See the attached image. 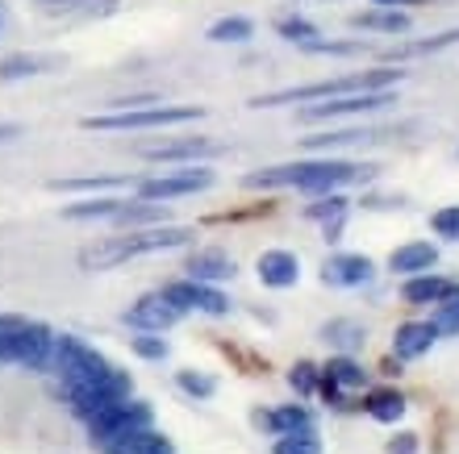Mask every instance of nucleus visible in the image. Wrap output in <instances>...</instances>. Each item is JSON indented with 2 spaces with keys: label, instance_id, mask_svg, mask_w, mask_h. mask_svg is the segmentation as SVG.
Wrapping results in <instances>:
<instances>
[{
  "label": "nucleus",
  "instance_id": "nucleus-1",
  "mask_svg": "<svg viewBox=\"0 0 459 454\" xmlns=\"http://www.w3.org/2000/svg\"><path fill=\"white\" fill-rule=\"evenodd\" d=\"M196 234L188 226H151V229H130L121 238H100L92 246L80 251V267L84 271H109L130 259H143V254H159V251H176V246H188Z\"/></svg>",
  "mask_w": 459,
  "mask_h": 454
},
{
  "label": "nucleus",
  "instance_id": "nucleus-2",
  "mask_svg": "<svg viewBox=\"0 0 459 454\" xmlns=\"http://www.w3.org/2000/svg\"><path fill=\"white\" fill-rule=\"evenodd\" d=\"M372 167H359V163H347V158H305V163H284V167H267L247 176V188H297L309 192V196H326V192H339L342 184L359 180Z\"/></svg>",
  "mask_w": 459,
  "mask_h": 454
},
{
  "label": "nucleus",
  "instance_id": "nucleus-3",
  "mask_svg": "<svg viewBox=\"0 0 459 454\" xmlns=\"http://www.w3.org/2000/svg\"><path fill=\"white\" fill-rule=\"evenodd\" d=\"M405 80L401 67H372V72H355L339 75V80H322V84H305V88H280V92L255 96V108H276V105H309V100H334V96L351 92H393Z\"/></svg>",
  "mask_w": 459,
  "mask_h": 454
},
{
  "label": "nucleus",
  "instance_id": "nucleus-4",
  "mask_svg": "<svg viewBox=\"0 0 459 454\" xmlns=\"http://www.w3.org/2000/svg\"><path fill=\"white\" fill-rule=\"evenodd\" d=\"M205 108L201 105H151V108H117V113H97L84 117V130H100V133H130V130H168V125H188L201 121Z\"/></svg>",
  "mask_w": 459,
  "mask_h": 454
},
{
  "label": "nucleus",
  "instance_id": "nucleus-5",
  "mask_svg": "<svg viewBox=\"0 0 459 454\" xmlns=\"http://www.w3.org/2000/svg\"><path fill=\"white\" fill-rule=\"evenodd\" d=\"M63 392H67V405H72L75 417L92 421V417H100L109 405H117V400H130L134 380H130V371L113 367L109 375H100V380H92V383H72V388H63Z\"/></svg>",
  "mask_w": 459,
  "mask_h": 454
},
{
  "label": "nucleus",
  "instance_id": "nucleus-6",
  "mask_svg": "<svg viewBox=\"0 0 459 454\" xmlns=\"http://www.w3.org/2000/svg\"><path fill=\"white\" fill-rule=\"evenodd\" d=\"M50 367L59 371L63 388H72V383H92V380H100V375H109L113 363L105 359L97 347L80 342L75 334H59V342H55V363H50Z\"/></svg>",
  "mask_w": 459,
  "mask_h": 454
},
{
  "label": "nucleus",
  "instance_id": "nucleus-7",
  "mask_svg": "<svg viewBox=\"0 0 459 454\" xmlns=\"http://www.w3.org/2000/svg\"><path fill=\"white\" fill-rule=\"evenodd\" d=\"M146 425H155V408L146 405V400H117V405H109L100 417L88 421V433H92V442L105 450V446L121 442V438H130V433L146 430Z\"/></svg>",
  "mask_w": 459,
  "mask_h": 454
},
{
  "label": "nucleus",
  "instance_id": "nucleus-8",
  "mask_svg": "<svg viewBox=\"0 0 459 454\" xmlns=\"http://www.w3.org/2000/svg\"><path fill=\"white\" fill-rule=\"evenodd\" d=\"M213 171L193 163V167H180V171H159V176H146V180L134 184V192L143 201H155V204H168V201H180V196H196V192L213 188Z\"/></svg>",
  "mask_w": 459,
  "mask_h": 454
},
{
  "label": "nucleus",
  "instance_id": "nucleus-9",
  "mask_svg": "<svg viewBox=\"0 0 459 454\" xmlns=\"http://www.w3.org/2000/svg\"><path fill=\"white\" fill-rule=\"evenodd\" d=\"M180 317H184V309H176V304L163 296V287L138 296L130 309H126V325H130L134 334H168L171 325H180Z\"/></svg>",
  "mask_w": 459,
  "mask_h": 454
},
{
  "label": "nucleus",
  "instance_id": "nucleus-10",
  "mask_svg": "<svg viewBox=\"0 0 459 454\" xmlns=\"http://www.w3.org/2000/svg\"><path fill=\"white\" fill-rule=\"evenodd\" d=\"M163 296H168L176 309H184V313H209V317H226L230 313L226 292H218L213 284H201V279H188V275L163 284Z\"/></svg>",
  "mask_w": 459,
  "mask_h": 454
},
{
  "label": "nucleus",
  "instance_id": "nucleus-11",
  "mask_svg": "<svg viewBox=\"0 0 459 454\" xmlns=\"http://www.w3.org/2000/svg\"><path fill=\"white\" fill-rule=\"evenodd\" d=\"M393 105V92H351V96H334V100H322V105L301 108L305 121H334V117H363V113H376V108Z\"/></svg>",
  "mask_w": 459,
  "mask_h": 454
},
{
  "label": "nucleus",
  "instance_id": "nucleus-12",
  "mask_svg": "<svg viewBox=\"0 0 459 454\" xmlns=\"http://www.w3.org/2000/svg\"><path fill=\"white\" fill-rule=\"evenodd\" d=\"M355 388H368V371H363V363H355L351 355H334V359L322 367L317 392L326 396L330 405H342V396L355 392Z\"/></svg>",
  "mask_w": 459,
  "mask_h": 454
},
{
  "label": "nucleus",
  "instance_id": "nucleus-13",
  "mask_svg": "<svg viewBox=\"0 0 459 454\" xmlns=\"http://www.w3.org/2000/svg\"><path fill=\"white\" fill-rule=\"evenodd\" d=\"M438 342V330L430 321H401L393 330V359L397 363H413V359H426Z\"/></svg>",
  "mask_w": 459,
  "mask_h": 454
},
{
  "label": "nucleus",
  "instance_id": "nucleus-14",
  "mask_svg": "<svg viewBox=\"0 0 459 454\" xmlns=\"http://www.w3.org/2000/svg\"><path fill=\"white\" fill-rule=\"evenodd\" d=\"M376 275V263L368 254H330L322 263V284L330 287H359Z\"/></svg>",
  "mask_w": 459,
  "mask_h": 454
},
{
  "label": "nucleus",
  "instance_id": "nucleus-15",
  "mask_svg": "<svg viewBox=\"0 0 459 454\" xmlns=\"http://www.w3.org/2000/svg\"><path fill=\"white\" fill-rule=\"evenodd\" d=\"M209 155H218L213 138H176V142L143 146V158H151V163H196V158Z\"/></svg>",
  "mask_w": 459,
  "mask_h": 454
},
{
  "label": "nucleus",
  "instance_id": "nucleus-16",
  "mask_svg": "<svg viewBox=\"0 0 459 454\" xmlns=\"http://www.w3.org/2000/svg\"><path fill=\"white\" fill-rule=\"evenodd\" d=\"M184 271H188V279H201V284H221V279H234V259L218 246H201L188 254Z\"/></svg>",
  "mask_w": 459,
  "mask_h": 454
},
{
  "label": "nucleus",
  "instance_id": "nucleus-17",
  "mask_svg": "<svg viewBox=\"0 0 459 454\" xmlns=\"http://www.w3.org/2000/svg\"><path fill=\"white\" fill-rule=\"evenodd\" d=\"M259 284L264 287H292L301 279V263L292 251H264L259 254Z\"/></svg>",
  "mask_w": 459,
  "mask_h": 454
},
{
  "label": "nucleus",
  "instance_id": "nucleus-18",
  "mask_svg": "<svg viewBox=\"0 0 459 454\" xmlns=\"http://www.w3.org/2000/svg\"><path fill=\"white\" fill-rule=\"evenodd\" d=\"M438 263V251L430 246V242H405V246H397V251L388 254V271L393 275H422V271H435Z\"/></svg>",
  "mask_w": 459,
  "mask_h": 454
},
{
  "label": "nucleus",
  "instance_id": "nucleus-19",
  "mask_svg": "<svg viewBox=\"0 0 459 454\" xmlns=\"http://www.w3.org/2000/svg\"><path fill=\"white\" fill-rule=\"evenodd\" d=\"M459 284H451L447 275H435V271H422V275H410L405 284H401V296L405 304H438V300H447Z\"/></svg>",
  "mask_w": 459,
  "mask_h": 454
},
{
  "label": "nucleus",
  "instance_id": "nucleus-20",
  "mask_svg": "<svg viewBox=\"0 0 459 454\" xmlns=\"http://www.w3.org/2000/svg\"><path fill=\"white\" fill-rule=\"evenodd\" d=\"M255 425L267 433H297V430H314V413L305 405H280L272 413H255Z\"/></svg>",
  "mask_w": 459,
  "mask_h": 454
},
{
  "label": "nucleus",
  "instance_id": "nucleus-21",
  "mask_svg": "<svg viewBox=\"0 0 459 454\" xmlns=\"http://www.w3.org/2000/svg\"><path fill=\"white\" fill-rule=\"evenodd\" d=\"M113 226L121 229H151V226H168V204H155V201H126L113 217Z\"/></svg>",
  "mask_w": 459,
  "mask_h": 454
},
{
  "label": "nucleus",
  "instance_id": "nucleus-22",
  "mask_svg": "<svg viewBox=\"0 0 459 454\" xmlns=\"http://www.w3.org/2000/svg\"><path fill=\"white\" fill-rule=\"evenodd\" d=\"M363 413L380 425H397L405 417V396L397 388H372V392L363 396Z\"/></svg>",
  "mask_w": 459,
  "mask_h": 454
},
{
  "label": "nucleus",
  "instance_id": "nucleus-23",
  "mask_svg": "<svg viewBox=\"0 0 459 454\" xmlns=\"http://www.w3.org/2000/svg\"><path fill=\"white\" fill-rule=\"evenodd\" d=\"M351 25L355 30H376V34H405L410 30V13H401V9H368V13H355L351 17Z\"/></svg>",
  "mask_w": 459,
  "mask_h": 454
},
{
  "label": "nucleus",
  "instance_id": "nucleus-24",
  "mask_svg": "<svg viewBox=\"0 0 459 454\" xmlns=\"http://www.w3.org/2000/svg\"><path fill=\"white\" fill-rule=\"evenodd\" d=\"M105 454H176V450H171V442L155 430V425H146V430H138V433H130V438H121V442L105 446Z\"/></svg>",
  "mask_w": 459,
  "mask_h": 454
},
{
  "label": "nucleus",
  "instance_id": "nucleus-25",
  "mask_svg": "<svg viewBox=\"0 0 459 454\" xmlns=\"http://www.w3.org/2000/svg\"><path fill=\"white\" fill-rule=\"evenodd\" d=\"M121 204H126L121 196H92V201L67 204V209H63V217H67V221H113Z\"/></svg>",
  "mask_w": 459,
  "mask_h": 454
},
{
  "label": "nucleus",
  "instance_id": "nucleus-26",
  "mask_svg": "<svg viewBox=\"0 0 459 454\" xmlns=\"http://www.w3.org/2000/svg\"><path fill=\"white\" fill-rule=\"evenodd\" d=\"M272 454H322L317 430H297V433H280L272 442Z\"/></svg>",
  "mask_w": 459,
  "mask_h": 454
},
{
  "label": "nucleus",
  "instance_id": "nucleus-27",
  "mask_svg": "<svg viewBox=\"0 0 459 454\" xmlns=\"http://www.w3.org/2000/svg\"><path fill=\"white\" fill-rule=\"evenodd\" d=\"M347 196H342V192H326V196H317L314 204H309V209H305V217H309V221H326L330 226V217H334V221H342V217H347Z\"/></svg>",
  "mask_w": 459,
  "mask_h": 454
},
{
  "label": "nucleus",
  "instance_id": "nucleus-28",
  "mask_svg": "<svg viewBox=\"0 0 459 454\" xmlns=\"http://www.w3.org/2000/svg\"><path fill=\"white\" fill-rule=\"evenodd\" d=\"M247 38H255V25L247 17H221L209 25V42H247Z\"/></svg>",
  "mask_w": 459,
  "mask_h": 454
},
{
  "label": "nucleus",
  "instance_id": "nucleus-29",
  "mask_svg": "<svg viewBox=\"0 0 459 454\" xmlns=\"http://www.w3.org/2000/svg\"><path fill=\"white\" fill-rule=\"evenodd\" d=\"M176 383H180V392H188L193 400H209V396L218 392V380L205 375V371H193V367L176 371Z\"/></svg>",
  "mask_w": 459,
  "mask_h": 454
},
{
  "label": "nucleus",
  "instance_id": "nucleus-30",
  "mask_svg": "<svg viewBox=\"0 0 459 454\" xmlns=\"http://www.w3.org/2000/svg\"><path fill=\"white\" fill-rule=\"evenodd\" d=\"M322 338H326V342H334V347L342 350V355H347V350H355V347H363V325H355V321H330L326 330H322Z\"/></svg>",
  "mask_w": 459,
  "mask_h": 454
},
{
  "label": "nucleus",
  "instance_id": "nucleus-31",
  "mask_svg": "<svg viewBox=\"0 0 459 454\" xmlns=\"http://www.w3.org/2000/svg\"><path fill=\"white\" fill-rule=\"evenodd\" d=\"M430 325L438 334H459V287L451 292L447 300H438L435 313H430Z\"/></svg>",
  "mask_w": 459,
  "mask_h": 454
},
{
  "label": "nucleus",
  "instance_id": "nucleus-32",
  "mask_svg": "<svg viewBox=\"0 0 459 454\" xmlns=\"http://www.w3.org/2000/svg\"><path fill=\"white\" fill-rule=\"evenodd\" d=\"M47 67V59H34V55H9L0 59V80H25V75H38Z\"/></svg>",
  "mask_w": 459,
  "mask_h": 454
},
{
  "label": "nucleus",
  "instance_id": "nucleus-33",
  "mask_svg": "<svg viewBox=\"0 0 459 454\" xmlns=\"http://www.w3.org/2000/svg\"><path fill=\"white\" fill-rule=\"evenodd\" d=\"M276 34L289 38V42H297V47H305V42L322 38V34H317V25L305 21V17H280V21H276Z\"/></svg>",
  "mask_w": 459,
  "mask_h": 454
},
{
  "label": "nucleus",
  "instance_id": "nucleus-34",
  "mask_svg": "<svg viewBox=\"0 0 459 454\" xmlns=\"http://www.w3.org/2000/svg\"><path fill=\"white\" fill-rule=\"evenodd\" d=\"M130 350L138 355V359H146V363H163L171 347H168V342H163L159 334H134V338H130Z\"/></svg>",
  "mask_w": 459,
  "mask_h": 454
},
{
  "label": "nucleus",
  "instance_id": "nucleus-35",
  "mask_svg": "<svg viewBox=\"0 0 459 454\" xmlns=\"http://www.w3.org/2000/svg\"><path fill=\"white\" fill-rule=\"evenodd\" d=\"M430 229H435L438 238L459 242V204H443V209L430 217Z\"/></svg>",
  "mask_w": 459,
  "mask_h": 454
},
{
  "label": "nucleus",
  "instance_id": "nucleus-36",
  "mask_svg": "<svg viewBox=\"0 0 459 454\" xmlns=\"http://www.w3.org/2000/svg\"><path fill=\"white\" fill-rule=\"evenodd\" d=\"M317 380H322V367H314V363H297V367L289 371V383L297 388L301 396H314L317 392Z\"/></svg>",
  "mask_w": 459,
  "mask_h": 454
},
{
  "label": "nucleus",
  "instance_id": "nucleus-37",
  "mask_svg": "<svg viewBox=\"0 0 459 454\" xmlns=\"http://www.w3.org/2000/svg\"><path fill=\"white\" fill-rule=\"evenodd\" d=\"M455 42H459V30H447V34L430 38V42H413V47H405V50H401V59H405V55H435V50L455 47Z\"/></svg>",
  "mask_w": 459,
  "mask_h": 454
},
{
  "label": "nucleus",
  "instance_id": "nucleus-38",
  "mask_svg": "<svg viewBox=\"0 0 459 454\" xmlns=\"http://www.w3.org/2000/svg\"><path fill=\"white\" fill-rule=\"evenodd\" d=\"M301 50H309V55H359L363 42H322V38H314Z\"/></svg>",
  "mask_w": 459,
  "mask_h": 454
},
{
  "label": "nucleus",
  "instance_id": "nucleus-39",
  "mask_svg": "<svg viewBox=\"0 0 459 454\" xmlns=\"http://www.w3.org/2000/svg\"><path fill=\"white\" fill-rule=\"evenodd\" d=\"M42 13H75L84 9V4H92V0H34Z\"/></svg>",
  "mask_w": 459,
  "mask_h": 454
},
{
  "label": "nucleus",
  "instance_id": "nucleus-40",
  "mask_svg": "<svg viewBox=\"0 0 459 454\" xmlns=\"http://www.w3.org/2000/svg\"><path fill=\"white\" fill-rule=\"evenodd\" d=\"M388 454H418V433H397V438H388Z\"/></svg>",
  "mask_w": 459,
  "mask_h": 454
},
{
  "label": "nucleus",
  "instance_id": "nucleus-41",
  "mask_svg": "<svg viewBox=\"0 0 459 454\" xmlns=\"http://www.w3.org/2000/svg\"><path fill=\"white\" fill-rule=\"evenodd\" d=\"M13 138H22V125L17 121H0V142H13Z\"/></svg>",
  "mask_w": 459,
  "mask_h": 454
},
{
  "label": "nucleus",
  "instance_id": "nucleus-42",
  "mask_svg": "<svg viewBox=\"0 0 459 454\" xmlns=\"http://www.w3.org/2000/svg\"><path fill=\"white\" fill-rule=\"evenodd\" d=\"M368 4H380V9H401V4H418V0H368Z\"/></svg>",
  "mask_w": 459,
  "mask_h": 454
},
{
  "label": "nucleus",
  "instance_id": "nucleus-43",
  "mask_svg": "<svg viewBox=\"0 0 459 454\" xmlns=\"http://www.w3.org/2000/svg\"><path fill=\"white\" fill-rule=\"evenodd\" d=\"M0 21H4V13H0Z\"/></svg>",
  "mask_w": 459,
  "mask_h": 454
}]
</instances>
